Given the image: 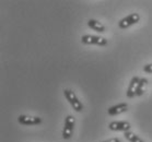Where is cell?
Instances as JSON below:
<instances>
[{
    "label": "cell",
    "instance_id": "obj_1",
    "mask_svg": "<svg viewBox=\"0 0 152 142\" xmlns=\"http://www.w3.org/2000/svg\"><path fill=\"white\" fill-rule=\"evenodd\" d=\"M64 94H65V97L67 98V100L70 103V105L72 106V108L76 111H82L83 109V105L81 104V102L78 100L77 95L75 94L72 90H69V89H66L64 90Z\"/></svg>",
    "mask_w": 152,
    "mask_h": 142
},
{
    "label": "cell",
    "instance_id": "obj_2",
    "mask_svg": "<svg viewBox=\"0 0 152 142\" xmlns=\"http://www.w3.org/2000/svg\"><path fill=\"white\" fill-rule=\"evenodd\" d=\"M81 42L86 45L105 46L107 44V39L101 36H95V35H83L81 37Z\"/></svg>",
    "mask_w": 152,
    "mask_h": 142
},
{
    "label": "cell",
    "instance_id": "obj_6",
    "mask_svg": "<svg viewBox=\"0 0 152 142\" xmlns=\"http://www.w3.org/2000/svg\"><path fill=\"white\" fill-rule=\"evenodd\" d=\"M18 121L22 125H30L34 126L38 125L42 122V119L39 117H32V116H26V115H21L18 118Z\"/></svg>",
    "mask_w": 152,
    "mask_h": 142
},
{
    "label": "cell",
    "instance_id": "obj_10",
    "mask_svg": "<svg viewBox=\"0 0 152 142\" xmlns=\"http://www.w3.org/2000/svg\"><path fill=\"white\" fill-rule=\"evenodd\" d=\"M148 85V80L145 79V78H141L140 81H139V85H138V90H137V96H141L142 94L145 93V87Z\"/></svg>",
    "mask_w": 152,
    "mask_h": 142
},
{
    "label": "cell",
    "instance_id": "obj_5",
    "mask_svg": "<svg viewBox=\"0 0 152 142\" xmlns=\"http://www.w3.org/2000/svg\"><path fill=\"white\" fill-rule=\"evenodd\" d=\"M108 128L111 130H114V131H124L127 132L129 131V129L132 128L130 127V124L128 121H113L110 124Z\"/></svg>",
    "mask_w": 152,
    "mask_h": 142
},
{
    "label": "cell",
    "instance_id": "obj_3",
    "mask_svg": "<svg viewBox=\"0 0 152 142\" xmlns=\"http://www.w3.org/2000/svg\"><path fill=\"white\" fill-rule=\"evenodd\" d=\"M139 20H140V15L138 13H132L124 17L123 20H121L118 23V26L121 28H127L132 25L136 24V23H138Z\"/></svg>",
    "mask_w": 152,
    "mask_h": 142
},
{
    "label": "cell",
    "instance_id": "obj_12",
    "mask_svg": "<svg viewBox=\"0 0 152 142\" xmlns=\"http://www.w3.org/2000/svg\"><path fill=\"white\" fill-rule=\"evenodd\" d=\"M143 71L148 73H152V63H149V65H145L143 67Z\"/></svg>",
    "mask_w": 152,
    "mask_h": 142
},
{
    "label": "cell",
    "instance_id": "obj_7",
    "mask_svg": "<svg viewBox=\"0 0 152 142\" xmlns=\"http://www.w3.org/2000/svg\"><path fill=\"white\" fill-rule=\"evenodd\" d=\"M139 79L138 76H134L129 83V87H128L127 90V97L128 98H132L137 94V90H138V85H139Z\"/></svg>",
    "mask_w": 152,
    "mask_h": 142
},
{
    "label": "cell",
    "instance_id": "obj_9",
    "mask_svg": "<svg viewBox=\"0 0 152 142\" xmlns=\"http://www.w3.org/2000/svg\"><path fill=\"white\" fill-rule=\"evenodd\" d=\"M88 26L91 28L92 30H94V31L100 32V33L105 32V26L101 22L96 21V20H89L88 21Z\"/></svg>",
    "mask_w": 152,
    "mask_h": 142
},
{
    "label": "cell",
    "instance_id": "obj_13",
    "mask_svg": "<svg viewBox=\"0 0 152 142\" xmlns=\"http://www.w3.org/2000/svg\"><path fill=\"white\" fill-rule=\"evenodd\" d=\"M103 142H121V140L118 138H112V139H108V140H105Z\"/></svg>",
    "mask_w": 152,
    "mask_h": 142
},
{
    "label": "cell",
    "instance_id": "obj_4",
    "mask_svg": "<svg viewBox=\"0 0 152 142\" xmlns=\"http://www.w3.org/2000/svg\"><path fill=\"white\" fill-rule=\"evenodd\" d=\"M73 127H75V118L71 115H69V116H67L66 121H65V127L62 130V138L69 139L72 135Z\"/></svg>",
    "mask_w": 152,
    "mask_h": 142
},
{
    "label": "cell",
    "instance_id": "obj_8",
    "mask_svg": "<svg viewBox=\"0 0 152 142\" xmlns=\"http://www.w3.org/2000/svg\"><path fill=\"white\" fill-rule=\"evenodd\" d=\"M128 109V105L126 103H121V104H117L113 106V107L108 108V115L110 116H116V115H119L121 113H125V111H127Z\"/></svg>",
    "mask_w": 152,
    "mask_h": 142
},
{
    "label": "cell",
    "instance_id": "obj_11",
    "mask_svg": "<svg viewBox=\"0 0 152 142\" xmlns=\"http://www.w3.org/2000/svg\"><path fill=\"white\" fill-rule=\"evenodd\" d=\"M124 135H125V138L127 139L128 141H130V142H143L141 139L139 138L137 135H135L134 132L127 131V132H125Z\"/></svg>",
    "mask_w": 152,
    "mask_h": 142
}]
</instances>
